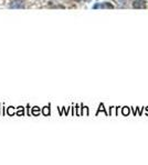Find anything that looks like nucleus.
Wrapping results in <instances>:
<instances>
[{"instance_id":"nucleus-1","label":"nucleus","mask_w":148,"mask_h":165,"mask_svg":"<svg viewBox=\"0 0 148 165\" xmlns=\"http://www.w3.org/2000/svg\"><path fill=\"white\" fill-rule=\"evenodd\" d=\"M133 7L137 8V9H143L146 7V0H134Z\"/></svg>"},{"instance_id":"nucleus-2","label":"nucleus","mask_w":148,"mask_h":165,"mask_svg":"<svg viewBox=\"0 0 148 165\" xmlns=\"http://www.w3.org/2000/svg\"><path fill=\"white\" fill-rule=\"evenodd\" d=\"M10 8H12V9H14V8H24V3H23L22 0H13L12 2L10 3Z\"/></svg>"},{"instance_id":"nucleus-3","label":"nucleus","mask_w":148,"mask_h":165,"mask_svg":"<svg viewBox=\"0 0 148 165\" xmlns=\"http://www.w3.org/2000/svg\"><path fill=\"white\" fill-rule=\"evenodd\" d=\"M97 8H107V9H112L113 5L110 2H103V3H96L94 6V9H97Z\"/></svg>"}]
</instances>
